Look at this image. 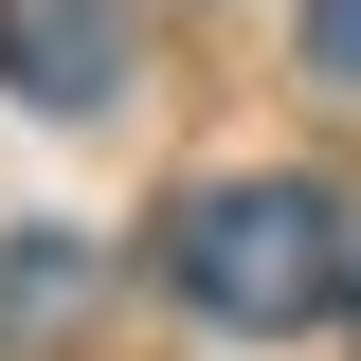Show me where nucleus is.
Instances as JSON below:
<instances>
[{
  "instance_id": "obj_1",
  "label": "nucleus",
  "mask_w": 361,
  "mask_h": 361,
  "mask_svg": "<svg viewBox=\"0 0 361 361\" xmlns=\"http://www.w3.org/2000/svg\"><path fill=\"white\" fill-rule=\"evenodd\" d=\"M163 271H180L199 325L289 343V325L343 307V199H325V180H199V199L163 217Z\"/></svg>"
},
{
  "instance_id": "obj_3",
  "label": "nucleus",
  "mask_w": 361,
  "mask_h": 361,
  "mask_svg": "<svg viewBox=\"0 0 361 361\" xmlns=\"http://www.w3.org/2000/svg\"><path fill=\"white\" fill-rule=\"evenodd\" d=\"M73 307H90V253L73 235H0V343H54Z\"/></svg>"
},
{
  "instance_id": "obj_2",
  "label": "nucleus",
  "mask_w": 361,
  "mask_h": 361,
  "mask_svg": "<svg viewBox=\"0 0 361 361\" xmlns=\"http://www.w3.org/2000/svg\"><path fill=\"white\" fill-rule=\"evenodd\" d=\"M0 90L18 109H109L127 90V0H0Z\"/></svg>"
},
{
  "instance_id": "obj_4",
  "label": "nucleus",
  "mask_w": 361,
  "mask_h": 361,
  "mask_svg": "<svg viewBox=\"0 0 361 361\" xmlns=\"http://www.w3.org/2000/svg\"><path fill=\"white\" fill-rule=\"evenodd\" d=\"M307 73H325V90H361V0H307Z\"/></svg>"
},
{
  "instance_id": "obj_5",
  "label": "nucleus",
  "mask_w": 361,
  "mask_h": 361,
  "mask_svg": "<svg viewBox=\"0 0 361 361\" xmlns=\"http://www.w3.org/2000/svg\"><path fill=\"white\" fill-rule=\"evenodd\" d=\"M343 325H361V235H343Z\"/></svg>"
}]
</instances>
